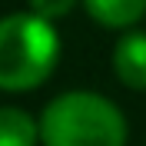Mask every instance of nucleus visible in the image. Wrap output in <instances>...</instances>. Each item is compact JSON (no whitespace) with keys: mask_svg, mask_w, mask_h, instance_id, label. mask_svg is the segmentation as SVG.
<instances>
[{"mask_svg":"<svg viewBox=\"0 0 146 146\" xmlns=\"http://www.w3.org/2000/svg\"><path fill=\"white\" fill-rule=\"evenodd\" d=\"M40 139L43 146H126V119L106 96L73 90L46 103Z\"/></svg>","mask_w":146,"mask_h":146,"instance_id":"f257e3e1","label":"nucleus"},{"mask_svg":"<svg viewBox=\"0 0 146 146\" xmlns=\"http://www.w3.org/2000/svg\"><path fill=\"white\" fill-rule=\"evenodd\" d=\"M60 36L40 13H10L0 20V90H33L53 73Z\"/></svg>","mask_w":146,"mask_h":146,"instance_id":"f03ea898","label":"nucleus"},{"mask_svg":"<svg viewBox=\"0 0 146 146\" xmlns=\"http://www.w3.org/2000/svg\"><path fill=\"white\" fill-rule=\"evenodd\" d=\"M113 70L129 90H146V33H126L113 50Z\"/></svg>","mask_w":146,"mask_h":146,"instance_id":"7ed1b4c3","label":"nucleus"},{"mask_svg":"<svg viewBox=\"0 0 146 146\" xmlns=\"http://www.w3.org/2000/svg\"><path fill=\"white\" fill-rule=\"evenodd\" d=\"M86 13H90L100 27H129L143 17L146 0H83Z\"/></svg>","mask_w":146,"mask_h":146,"instance_id":"20e7f679","label":"nucleus"},{"mask_svg":"<svg viewBox=\"0 0 146 146\" xmlns=\"http://www.w3.org/2000/svg\"><path fill=\"white\" fill-rule=\"evenodd\" d=\"M40 123L17 106H0V146H36Z\"/></svg>","mask_w":146,"mask_h":146,"instance_id":"39448f33","label":"nucleus"},{"mask_svg":"<svg viewBox=\"0 0 146 146\" xmlns=\"http://www.w3.org/2000/svg\"><path fill=\"white\" fill-rule=\"evenodd\" d=\"M73 3L76 0H30V10L40 13V17H46V20H56V17H63V13H70Z\"/></svg>","mask_w":146,"mask_h":146,"instance_id":"423d86ee","label":"nucleus"}]
</instances>
